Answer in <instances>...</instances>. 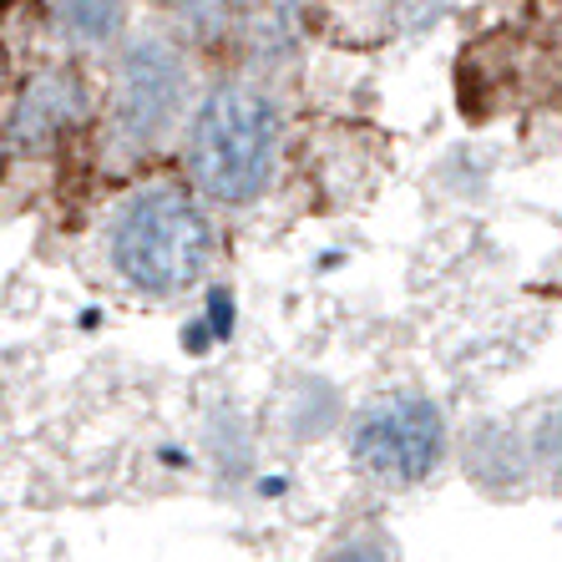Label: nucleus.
I'll return each mask as SVG.
<instances>
[{
	"instance_id": "f257e3e1",
	"label": "nucleus",
	"mask_w": 562,
	"mask_h": 562,
	"mask_svg": "<svg viewBox=\"0 0 562 562\" xmlns=\"http://www.w3.org/2000/svg\"><path fill=\"white\" fill-rule=\"evenodd\" d=\"M284 162V106L259 81H218L188 112V178L213 209H254Z\"/></svg>"
},
{
	"instance_id": "f03ea898",
	"label": "nucleus",
	"mask_w": 562,
	"mask_h": 562,
	"mask_svg": "<svg viewBox=\"0 0 562 562\" xmlns=\"http://www.w3.org/2000/svg\"><path fill=\"white\" fill-rule=\"evenodd\" d=\"M106 263L143 300H183L213 269L218 223L183 183H143L106 218Z\"/></svg>"
},
{
	"instance_id": "7ed1b4c3",
	"label": "nucleus",
	"mask_w": 562,
	"mask_h": 562,
	"mask_svg": "<svg viewBox=\"0 0 562 562\" xmlns=\"http://www.w3.org/2000/svg\"><path fill=\"white\" fill-rule=\"evenodd\" d=\"M193 112V71L168 36H132L117 56L106 132L122 157L157 153Z\"/></svg>"
},
{
	"instance_id": "20e7f679",
	"label": "nucleus",
	"mask_w": 562,
	"mask_h": 562,
	"mask_svg": "<svg viewBox=\"0 0 562 562\" xmlns=\"http://www.w3.org/2000/svg\"><path fill=\"white\" fill-rule=\"evenodd\" d=\"M451 426L426 391H385L350 420V461L380 486H420L446 467Z\"/></svg>"
},
{
	"instance_id": "39448f33",
	"label": "nucleus",
	"mask_w": 562,
	"mask_h": 562,
	"mask_svg": "<svg viewBox=\"0 0 562 562\" xmlns=\"http://www.w3.org/2000/svg\"><path fill=\"white\" fill-rule=\"evenodd\" d=\"M81 112H87L81 81L71 77V71H61V66H52V71H36V77L26 81V92L15 97L11 132L26 147H46V143H56L66 127H77Z\"/></svg>"
},
{
	"instance_id": "423d86ee",
	"label": "nucleus",
	"mask_w": 562,
	"mask_h": 562,
	"mask_svg": "<svg viewBox=\"0 0 562 562\" xmlns=\"http://www.w3.org/2000/svg\"><path fill=\"white\" fill-rule=\"evenodd\" d=\"M56 26L77 46H106L122 36L127 11H122V0H56Z\"/></svg>"
},
{
	"instance_id": "0eeeda50",
	"label": "nucleus",
	"mask_w": 562,
	"mask_h": 562,
	"mask_svg": "<svg viewBox=\"0 0 562 562\" xmlns=\"http://www.w3.org/2000/svg\"><path fill=\"white\" fill-rule=\"evenodd\" d=\"M527 467L532 471H548V476H562V401L558 406H548L542 416L527 426Z\"/></svg>"
},
{
	"instance_id": "6e6552de",
	"label": "nucleus",
	"mask_w": 562,
	"mask_h": 562,
	"mask_svg": "<svg viewBox=\"0 0 562 562\" xmlns=\"http://www.w3.org/2000/svg\"><path fill=\"white\" fill-rule=\"evenodd\" d=\"M325 562H395V548H391V537H380V532H355V537L329 542Z\"/></svg>"
},
{
	"instance_id": "1a4fd4ad",
	"label": "nucleus",
	"mask_w": 562,
	"mask_h": 562,
	"mask_svg": "<svg viewBox=\"0 0 562 562\" xmlns=\"http://www.w3.org/2000/svg\"><path fill=\"white\" fill-rule=\"evenodd\" d=\"M441 11H446V0H395V21H406V26H426Z\"/></svg>"
}]
</instances>
